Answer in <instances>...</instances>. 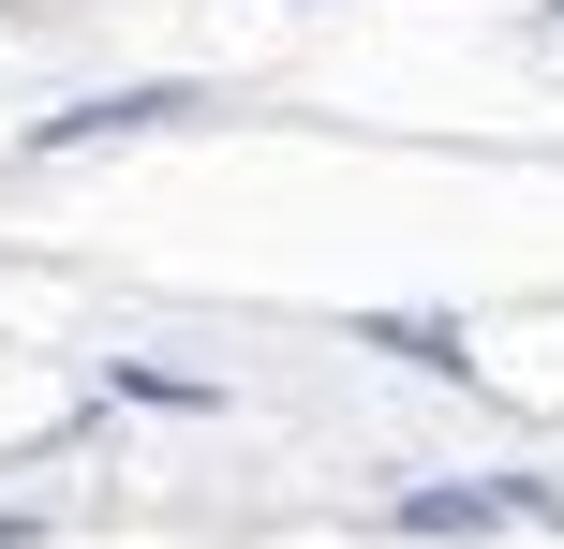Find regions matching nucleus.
<instances>
[{"label":"nucleus","instance_id":"obj_1","mask_svg":"<svg viewBox=\"0 0 564 549\" xmlns=\"http://www.w3.org/2000/svg\"><path fill=\"white\" fill-rule=\"evenodd\" d=\"M387 520L401 535H506V520H550L564 535V491H535V475H476V491H401Z\"/></svg>","mask_w":564,"mask_h":549},{"label":"nucleus","instance_id":"obj_3","mask_svg":"<svg viewBox=\"0 0 564 549\" xmlns=\"http://www.w3.org/2000/svg\"><path fill=\"white\" fill-rule=\"evenodd\" d=\"M371 342H387V356H416V372H476L446 312H371Z\"/></svg>","mask_w":564,"mask_h":549},{"label":"nucleus","instance_id":"obj_4","mask_svg":"<svg viewBox=\"0 0 564 549\" xmlns=\"http://www.w3.org/2000/svg\"><path fill=\"white\" fill-rule=\"evenodd\" d=\"M535 45H564V0H550V15H535Z\"/></svg>","mask_w":564,"mask_h":549},{"label":"nucleus","instance_id":"obj_2","mask_svg":"<svg viewBox=\"0 0 564 549\" xmlns=\"http://www.w3.org/2000/svg\"><path fill=\"white\" fill-rule=\"evenodd\" d=\"M208 89H178V75H149V89H89V105H59V119H30V149H119V134H164V119H194Z\"/></svg>","mask_w":564,"mask_h":549},{"label":"nucleus","instance_id":"obj_5","mask_svg":"<svg viewBox=\"0 0 564 549\" xmlns=\"http://www.w3.org/2000/svg\"><path fill=\"white\" fill-rule=\"evenodd\" d=\"M0 549H30V520H0Z\"/></svg>","mask_w":564,"mask_h":549}]
</instances>
